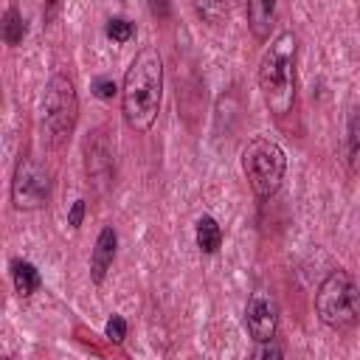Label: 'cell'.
I'll return each instance as SVG.
<instances>
[{"mask_svg":"<svg viewBox=\"0 0 360 360\" xmlns=\"http://www.w3.org/2000/svg\"><path fill=\"white\" fill-rule=\"evenodd\" d=\"M194 239H197V248L202 253H217L219 245H222V228H219V222L211 214H202L194 222Z\"/></svg>","mask_w":360,"mask_h":360,"instance_id":"cell-11","label":"cell"},{"mask_svg":"<svg viewBox=\"0 0 360 360\" xmlns=\"http://www.w3.org/2000/svg\"><path fill=\"white\" fill-rule=\"evenodd\" d=\"M194 8H197V14L205 17L208 22H219L222 17H228V6H222V3H197Z\"/></svg>","mask_w":360,"mask_h":360,"instance_id":"cell-17","label":"cell"},{"mask_svg":"<svg viewBox=\"0 0 360 360\" xmlns=\"http://www.w3.org/2000/svg\"><path fill=\"white\" fill-rule=\"evenodd\" d=\"M115 248H118V233L112 225H104L96 236V245H93V253H90V281L93 284H101L107 270L112 267L115 262Z\"/></svg>","mask_w":360,"mask_h":360,"instance_id":"cell-8","label":"cell"},{"mask_svg":"<svg viewBox=\"0 0 360 360\" xmlns=\"http://www.w3.org/2000/svg\"><path fill=\"white\" fill-rule=\"evenodd\" d=\"M295 53H298V37L292 31H281L264 48L256 70L262 98L267 110L278 118L287 115L295 104Z\"/></svg>","mask_w":360,"mask_h":360,"instance_id":"cell-2","label":"cell"},{"mask_svg":"<svg viewBox=\"0 0 360 360\" xmlns=\"http://www.w3.org/2000/svg\"><path fill=\"white\" fill-rule=\"evenodd\" d=\"M115 82L112 79H96V84H93V93L98 96V98H112L115 96Z\"/></svg>","mask_w":360,"mask_h":360,"instance_id":"cell-19","label":"cell"},{"mask_svg":"<svg viewBox=\"0 0 360 360\" xmlns=\"http://www.w3.org/2000/svg\"><path fill=\"white\" fill-rule=\"evenodd\" d=\"M3 360H11V357H3Z\"/></svg>","mask_w":360,"mask_h":360,"instance_id":"cell-21","label":"cell"},{"mask_svg":"<svg viewBox=\"0 0 360 360\" xmlns=\"http://www.w3.org/2000/svg\"><path fill=\"white\" fill-rule=\"evenodd\" d=\"M101 166H104L107 172H112V158H110V152H107V143H104L101 138H96L93 143H87V174H90V177H101V174H104ZM104 177H107V174H104Z\"/></svg>","mask_w":360,"mask_h":360,"instance_id":"cell-13","label":"cell"},{"mask_svg":"<svg viewBox=\"0 0 360 360\" xmlns=\"http://www.w3.org/2000/svg\"><path fill=\"white\" fill-rule=\"evenodd\" d=\"M242 172L259 200H270L287 174V155L284 149L267 138V135H253L242 146Z\"/></svg>","mask_w":360,"mask_h":360,"instance_id":"cell-4","label":"cell"},{"mask_svg":"<svg viewBox=\"0 0 360 360\" xmlns=\"http://www.w3.org/2000/svg\"><path fill=\"white\" fill-rule=\"evenodd\" d=\"M250 360H281V346H278V340L273 338V340L256 343L253 352H250Z\"/></svg>","mask_w":360,"mask_h":360,"instance_id":"cell-16","label":"cell"},{"mask_svg":"<svg viewBox=\"0 0 360 360\" xmlns=\"http://www.w3.org/2000/svg\"><path fill=\"white\" fill-rule=\"evenodd\" d=\"M160 98H163V59L158 48L146 45L132 56L121 84V115L127 127L135 132L152 129L160 112Z\"/></svg>","mask_w":360,"mask_h":360,"instance_id":"cell-1","label":"cell"},{"mask_svg":"<svg viewBox=\"0 0 360 360\" xmlns=\"http://www.w3.org/2000/svg\"><path fill=\"white\" fill-rule=\"evenodd\" d=\"M51 197V172L34 158L22 155L11 174V202L17 211H39Z\"/></svg>","mask_w":360,"mask_h":360,"instance_id":"cell-6","label":"cell"},{"mask_svg":"<svg viewBox=\"0 0 360 360\" xmlns=\"http://www.w3.org/2000/svg\"><path fill=\"white\" fill-rule=\"evenodd\" d=\"M82 219H84V200H73V205L68 211V225L70 228H79Z\"/></svg>","mask_w":360,"mask_h":360,"instance_id":"cell-20","label":"cell"},{"mask_svg":"<svg viewBox=\"0 0 360 360\" xmlns=\"http://www.w3.org/2000/svg\"><path fill=\"white\" fill-rule=\"evenodd\" d=\"M349 163L352 172L360 174V107L349 118Z\"/></svg>","mask_w":360,"mask_h":360,"instance_id":"cell-14","label":"cell"},{"mask_svg":"<svg viewBox=\"0 0 360 360\" xmlns=\"http://www.w3.org/2000/svg\"><path fill=\"white\" fill-rule=\"evenodd\" d=\"M11 281H14V290L20 298H31L42 284L39 270L25 259H11Z\"/></svg>","mask_w":360,"mask_h":360,"instance_id":"cell-9","label":"cell"},{"mask_svg":"<svg viewBox=\"0 0 360 360\" xmlns=\"http://www.w3.org/2000/svg\"><path fill=\"white\" fill-rule=\"evenodd\" d=\"M276 326H278V309L270 292L256 290L250 292L248 304H245V329L253 338V343L262 340H273L276 338Z\"/></svg>","mask_w":360,"mask_h":360,"instance_id":"cell-7","label":"cell"},{"mask_svg":"<svg viewBox=\"0 0 360 360\" xmlns=\"http://www.w3.org/2000/svg\"><path fill=\"white\" fill-rule=\"evenodd\" d=\"M25 31H28L25 17L20 14V8H17V6H8V8H6V14H3V39H6V45L17 48V45L22 42Z\"/></svg>","mask_w":360,"mask_h":360,"instance_id":"cell-12","label":"cell"},{"mask_svg":"<svg viewBox=\"0 0 360 360\" xmlns=\"http://www.w3.org/2000/svg\"><path fill=\"white\" fill-rule=\"evenodd\" d=\"M104 34H107L112 42H129L132 34H135V25H132L127 17H110L107 25H104Z\"/></svg>","mask_w":360,"mask_h":360,"instance_id":"cell-15","label":"cell"},{"mask_svg":"<svg viewBox=\"0 0 360 360\" xmlns=\"http://www.w3.org/2000/svg\"><path fill=\"white\" fill-rule=\"evenodd\" d=\"M104 335H107L112 343H124V338H127V321H124L121 315H112V318L107 321V326H104Z\"/></svg>","mask_w":360,"mask_h":360,"instance_id":"cell-18","label":"cell"},{"mask_svg":"<svg viewBox=\"0 0 360 360\" xmlns=\"http://www.w3.org/2000/svg\"><path fill=\"white\" fill-rule=\"evenodd\" d=\"M42 112H45V129H48L51 146L56 149L65 146L79 118V96H76V84L70 76L53 73L48 79L45 96H42Z\"/></svg>","mask_w":360,"mask_h":360,"instance_id":"cell-5","label":"cell"},{"mask_svg":"<svg viewBox=\"0 0 360 360\" xmlns=\"http://www.w3.org/2000/svg\"><path fill=\"white\" fill-rule=\"evenodd\" d=\"M315 315L323 326L346 332L360 318V287L349 270H329L315 290Z\"/></svg>","mask_w":360,"mask_h":360,"instance_id":"cell-3","label":"cell"},{"mask_svg":"<svg viewBox=\"0 0 360 360\" xmlns=\"http://www.w3.org/2000/svg\"><path fill=\"white\" fill-rule=\"evenodd\" d=\"M273 14H276V3L273 0H253V3H248V25H250L256 39L264 42L270 37Z\"/></svg>","mask_w":360,"mask_h":360,"instance_id":"cell-10","label":"cell"}]
</instances>
